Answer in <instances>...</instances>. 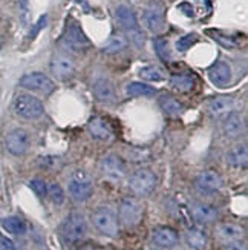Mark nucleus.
<instances>
[{"label":"nucleus","mask_w":248,"mask_h":250,"mask_svg":"<svg viewBox=\"0 0 248 250\" xmlns=\"http://www.w3.org/2000/svg\"><path fill=\"white\" fill-rule=\"evenodd\" d=\"M195 186L202 193H214L222 189L224 181L221 175L214 170H204L195 180Z\"/></svg>","instance_id":"obj_12"},{"label":"nucleus","mask_w":248,"mask_h":250,"mask_svg":"<svg viewBox=\"0 0 248 250\" xmlns=\"http://www.w3.org/2000/svg\"><path fill=\"white\" fill-rule=\"evenodd\" d=\"M139 75L147 82H163L166 79L164 72L156 66H146L139 71Z\"/></svg>","instance_id":"obj_30"},{"label":"nucleus","mask_w":248,"mask_h":250,"mask_svg":"<svg viewBox=\"0 0 248 250\" xmlns=\"http://www.w3.org/2000/svg\"><path fill=\"white\" fill-rule=\"evenodd\" d=\"M118 216L126 229H132L143 220V204L132 197L124 198L118 208Z\"/></svg>","instance_id":"obj_5"},{"label":"nucleus","mask_w":248,"mask_h":250,"mask_svg":"<svg viewBox=\"0 0 248 250\" xmlns=\"http://www.w3.org/2000/svg\"><path fill=\"white\" fill-rule=\"evenodd\" d=\"M2 227L8 232V233H13V235H23L26 232V226L25 223L21 221L19 216H5L2 218Z\"/></svg>","instance_id":"obj_27"},{"label":"nucleus","mask_w":248,"mask_h":250,"mask_svg":"<svg viewBox=\"0 0 248 250\" xmlns=\"http://www.w3.org/2000/svg\"><path fill=\"white\" fill-rule=\"evenodd\" d=\"M115 16H116V21L120 23V26L127 32L131 42L135 43L136 46H143L144 45V36H143V32L139 31V26H138V21H136L134 11L126 5H121V6L116 8Z\"/></svg>","instance_id":"obj_2"},{"label":"nucleus","mask_w":248,"mask_h":250,"mask_svg":"<svg viewBox=\"0 0 248 250\" xmlns=\"http://www.w3.org/2000/svg\"><path fill=\"white\" fill-rule=\"evenodd\" d=\"M20 86L28 91H37L43 94H51L56 89V83L43 72H31L23 75L20 79Z\"/></svg>","instance_id":"obj_8"},{"label":"nucleus","mask_w":248,"mask_h":250,"mask_svg":"<svg viewBox=\"0 0 248 250\" xmlns=\"http://www.w3.org/2000/svg\"><path fill=\"white\" fill-rule=\"evenodd\" d=\"M227 163L233 167H245L248 163L247 145H236L227 152Z\"/></svg>","instance_id":"obj_21"},{"label":"nucleus","mask_w":248,"mask_h":250,"mask_svg":"<svg viewBox=\"0 0 248 250\" xmlns=\"http://www.w3.org/2000/svg\"><path fill=\"white\" fill-rule=\"evenodd\" d=\"M0 250H16V246L8 236L0 235Z\"/></svg>","instance_id":"obj_36"},{"label":"nucleus","mask_w":248,"mask_h":250,"mask_svg":"<svg viewBox=\"0 0 248 250\" xmlns=\"http://www.w3.org/2000/svg\"><path fill=\"white\" fill-rule=\"evenodd\" d=\"M63 42H64V45L74 51H84L91 46V42H89L88 36L84 34L81 26L77 23V21H71L68 25L66 31H64V36H63Z\"/></svg>","instance_id":"obj_10"},{"label":"nucleus","mask_w":248,"mask_h":250,"mask_svg":"<svg viewBox=\"0 0 248 250\" xmlns=\"http://www.w3.org/2000/svg\"><path fill=\"white\" fill-rule=\"evenodd\" d=\"M224 250H248V249H247L245 243H242V241H234V243H230Z\"/></svg>","instance_id":"obj_37"},{"label":"nucleus","mask_w":248,"mask_h":250,"mask_svg":"<svg viewBox=\"0 0 248 250\" xmlns=\"http://www.w3.org/2000/svg\"><path fill=\"white\" fill-rule=\"evenodd\" d=\"M144 21L150 31L153 32H161L166 26V21H164V13L163 9L158 8V6H152V8H147L144 11Z\"/></svg>","instance_id":"obj_20"},{"label":"nucleus","mask_w":248,"mask_h":250,"mask_svg":"<svg viewBox=\"0 0 248 250\" xmlns=\"http://www.w3.org/2000/svg\"><path fill=\"white\" fill-rule=\"evenodd\" d=\"M153 48L158 54V57L163 62L170 60V49H169V42L164 37H158L153 40Z\"/></svg>","instance_id":"obj_31"},{"label":"nucleus","mask_w":248,"mask_h":250,"mask_svg":"<svg viewBox=\"0 0 248 250\" xmlns=\"http://www.w3.org/2000/svg\"><path fill=\"white\" fill-rule=\"evenodd\" d=\"M191 215H193V220L198 224H210L218 220L219 210L211 204L196 203V204H193V208H191Z\"/></svg>","instance_id":"obj_15"},{"label":"nucleus","mask_w":248,"mask_h":250,"mask_svg":"<svg viewBox=\"0 0 248 250\" xmlns=\"http://www.w3.org/2000/svg\"><path fill=\"white\" fill-rule=\"evenodd\" d=\"M80 250H94V249H91V247H83V249H80Z\"/></svg>","instance_id":"obj_39"},{"label":"nucleus","mask_w":248,"mask_h":250,"mask_svg":"<svg viewBox=\"0 0 248 250\" xmlns=\"http://www.w3.org/2000/svg\"><path fill=\"white\" fill-rule=\"evenodd\" d=\"M92 92H94V97L98 102L101 103H114L115 102V89H114V84L106 80V79H98L95 80L94 84H92Z\"/></svg>","instance_id":"obj_17"},{"label":"nucleus","mask_w":248,"mask_h":250,"mask_svg":"<svg viewBox=\"0 0 248 250\" xmlns=\"http://www.w3.org/2000/svg\"><path fill=\"white\" fill-rule=\"evenodd\" d=\"M186 243L193 250H202L207 246V235L201 229H189L186 233Z\"/></svg>","instance_id":"obj_25"},{"label":"nucleus","mask_w":248,"mask_h":250,"mask_svg":"<svg viewBox=\"0 0 248 250\" xmlns=\"http://www.w3.org/2000/svg\"><path fill=\"white\" fill-rule=\"evenodd\" d=\"M126 94L131 97H153L156 89L141 82H134L126 86Z\"/></svg>","instance_id":"obj_26"},{"label":"nucleus","mask_w":248,"mask_h":250,"mask_svg":"<svg viewBox=\"0 0 248 250\" xmlns=\"http://www.w3.org/2000/svg\"><path fill=\"white\" fill-rule=\"evenodd\" d=\"M209 36H211L214 40H216L218 43H221V45H222V46H225V48H236V46H238V42H236L234 39L224 36V34H221V32H216V31H209Z\"/></svg>","instance_id":"obj_34"},{"label":"nucleus","mask_w":248,"mask_h":250,"mask_svg":"<svg viewBox=\"0 0 248 250\" xmlns=\"http://www.w3.org/2000/svg\"><path fill=\"white\" fill-rule=\"evenodd\" d=\"M29 188L32 189V192H34L37 197L43 198V197H46V193H48V184L40 180V178H36V180H31L29 181Z\"/></svg>","instance_id":"obj_35"},{"label":"nucleus","mask_w":248,"mask_h":250,"mask_svg":"<svg viewBox=\"0 0 248 250\" xmlns=\"http://www.w3.org/2000/svg\"><path fill=\"white\" fill-rule=\"evenodd\" d=\"M92 223L95 229L106 236H116L118 235V220L116 215L109 208H98L92 213Z\"/></svg>","instance_id":"obj_6"},{"label":"nucleus","mask_w":248,"mask_h":250,"mask_svg":"<svg viewBox=\"0 0 248 250\" xmlns=\"http://www.w3.org/2000/svg\"><path fill=\"white\" fill-rule=\"evenodd\" d=\"M94 192V184L91 177L83 170H77L69 181V193L75 201H86Z\"/></svg>","instance_id":"obj_7"},{"label":"nucleus","mask_w":248,"mask_h":250,"mask_svg":"<svg viewBox=\"0 0 248 250\" xmlns=\"http://www.w3.org/2000/svg\"><path fill=\"white\" fill-rule=\"evenodd\" d=\"M61 238L66 243H77L88 232V224H86V218L78 213L74 212L66 216V220L61 224Z\"/></svg>","instance_id":"obj_3"},{"label":"nucleus","mask_w":248,"mask_h":250,"mask_svg":"<svg viewBox=\"0 0 248 250\" xmlns=\"http://www.w3.org/2000/svg\"><path fill=\"white\" fill-rule=\"evenodd\" d=\"M152 241L163 249H170L176 246L178 243V233L170 229V227H158V229L153 230L152 233Z\"/></svg>","instance_id":"obj_18"},{"label":"nucleus","mask_w":248,"mask_h":250,"mask_svg":"<svg viewBox=\"0 0 248 250\" xmlns=\"http://www.w3.org/2000/svg\"><path fill=\"white\" fill-rule=\"evenodd\" d=\"M196 42H198V36L195 34V32H190V34H186V36H182L181 39H178V42H176V49L179 52H186L193 45H195Z\"/></svg>","instance_id":"obj_32"},{"label":"nucleus","mask_w":248,"mask_h":250,"mask_svg":"<svg viewBox=\"0 0 248 250\" xmlns=\"http://www.w3.org/2000/svg\"><path fill=\"white\" fill-rule=\"evenodd\" d=\"M170 84L173 86V88L179 92H189L193 89V77L190 75H186V74H176V75H172L170 77Z\"/></svg>","instance_id":"obj_28"},{"label":"nucleus","mask_w":248,"mask_h":250,"mask_svg":"<svg viewBox=\"0 0 248 250\" xmlns=\"http://www.w3.org/2000/svg\"><path fill=\"white\" fill-rule=\"evenodd\" d=\"M179 11H182L187 17H193V8H191V5L190 3H187V2H184V3H181L179 6Z\"/></svg>","instance_id":"obj_38"},{"label":"nucleus","mask_w":248,"mask_h":250,"mask_svg":"<svg viewBox=\"0 0 248 250\" xmlns=\"http://www.w3.org/2000/svg\"><path fill=\"white\" fill-rule=\"evenodd\" d=\"M6 149L9 150V154L16 157L26 154V150L29 149V135L26 130L21 127L11 130L6 135Z\"/></svg>","instance_id":"obj_11"},{"label":"nucleus","mask_w":248,"mask_h":250,"mask_svg":"<svg viewBox=\"0 0 248 250\" xmlns=\"http://www.w3.org/2000/svg\"><path fill=\"white\" fill-rule=\"evenodd\" d=\"M221 129L227 138H239L245 132V122L239 112H229L222 118Z\"/></svg>","instance_id":"obj_13"},{"label":"nucleus","mask_w":248,"mask_h":250,"mask_svg":"<svg viewBox=\"0 0 248 250\" xmlns=\"http://www.w3.org/2000/svg\"><path fill=\"white\" fill-rule=\"evenodd\" d=\"M156 175L149 169H138L129 178V188L138 197H147L156 188Z\"/></svg>","instance_id":"obj_4"},{"label":"nucleus","mask_w":248,"mask_h":250,"mask_svg":"<svg viewBox=\"0 0 248 250\" xmlns=\"http://www.w3.org/2000/svg\"><path fill=\"white\" fill-rule=\"evenodd\" d=\"M13 107L14 112L25 120H37L45 114V106H43L41 100L31 94L17 95L13 102Z\"/></svg>","instance_id":"obj_1"},{"label":"nucleus","mask_w":248,"mask_h":250,"mask_svg":"<svg viewBox=\"0 0 248 250\" xmlns=\"http://www.w3.org/2000/svg\"><path fill=\"white\" fill-rule=\"evenodd\" d=\"M159 107L163 109L167 115H179L184 111V104H182L178 99H175L173 95L163 94L158 100Z\"/></svg>","instance_id":"obj_23"},{"label":"nucleus","mask_w":248,"mask_h":250,"mask_svg":"<svg viewBox=\"0 0 248 250\" xmlns=\"http://www.w3.org/2000/svg\"><path fill=\"white\" fill-rule=\"evenodd\" d=\"M207 104H209V109L213 115H221V114H225L231 109L234 104V100H233V97L219 95V97L211 99Z\"/></svg>","instance_id":"obj_24"},{"label":"nucleus","mask_w":248,"mask_h":250,"mask_svg":"<svg viewBox=\"0 0 248 250\" xmlns=\"http://www.w3.org/2000/svg\"><path fill=\"white\" fill-rule=\"evenodd\" d=\"M100 170L103 173V177H106L111 181H121L126 177L124 161L115 154H109L101 160Z\"/></svg>","instance_id":"obj_9"},{"label":"nucleus","mask_w":248,"mask_h":250,"mask_svg":"<svg viewBox=\"0 0 248 250\" xmlns=\"http://www.w3.org/2000/svg\"><path fill=\"white\" fill-rule=\"evenodd\" d=\"M51 72L58 80H68L75 72V63L71 57L63 56V54H57L51 60Z\"/></svg>","instance_id":"obj_14"},{"label":"nucleus","mask_w":248,"mask_h":250,"mask_svg":"<svg viewBox=\"0 0 248 250\" xmlns=\"http://www.w3.org/2000/svg\"><path fill=\"white\" fill-rule=\"evenodd\" d=\"M126 46H127L126 37H123L121 34H114L103 46V52L104 54H116V52H121Z\"/></svg>","instance_id":"obj_29"},{"label":"nucleus","mask_w":248,"mask_h":250,"mask_svg":"<svg viewBox=\"0 0 248 250\" xmlns=\"http://www.w3.org/2000/svg\"><path fill=\"white\" fill-rule=\"evenodd\" d=\"M46 195L49 197V200L57 206L63 204V201H64V192H63L60 184H51V186H48Z\"/></svg>","instance_id":"obj_33"},{"label":"nucleus","mask_w":248,"mask_h":250,"mask_svg":"<svg viewBox=\"0 0 248 250\" xmlns=\"http://www.w3.org/2000/svg\"><path fill=\"white\" fill-rule=\"evenodd\" d=\"M153 250H155V249H153Z\"/></svg>","instance_id":"obj_41"},{"label":"nucleus","mask_w":248,"mask_h":250,"mask_svg":"<svg viewBox=\"0 0 248 250\" xmlns=\"http://www.w3.org/2000/svg\"><path fill=\"white\" fill-rule=\"evenodd\" d=\"M131 2H136V0H131Z\"/></svg>","instance_id":"obj_40"},{"label":"nucleus","mask_w":248,"mask_h":250,"mask_svg":"<svg viewBox=\"0 0 248 250\" xmlns=\"http://www.w3.org/2000/svg\"><path fill=\"white\" fill-rule=\"evenodd\" d=\"M209 79L210 82L218 86V88H224L231 82V68L229 63L218 62L209 69Z\"/></svg>","instance_id":"obj_16"},{"label":"nucleus","mask_w":248,"mask_h":250,"mask_svg":"<svg viewBox=\"0 0 248 250\" xmlns=\"http://www.w3.org/2000/svg\"><path fill=\"white\" fill-rule=\"evenodd\" d=\"M88 130H89L91 137L95 138V140L106 141V140H109L112 137V127L101 117L92 118V120L88 123Z\"/></svg>","instance_id":"obj_19"},{"label":"nucleus","mask_w":248,"mask_h":250,"mask_svg":"<svg viewBox=\"0 0 248 250\" xmlns=\"http://www.w3.org/2000/svg\"><path fill=\"white\" fill-rule=\"evenodd\" d=\"M218 236L221 241L227 243V244L234 243V241H241L244 236V229L241 226H236V224H222L218 229Z\"/></svg>","instance_id":"obj_22"}]
</instances>
